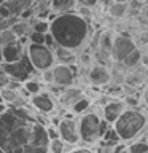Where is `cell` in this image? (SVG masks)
<instances>
[{"instance_id":"6da1fadb","label":"cell","mask_w":148,"mask_h":153,"mask_svg":"<svg viewBox=\"0 0 148 153\" xmlns=\"http://www.w3.org/2000/svg\"><path fill=\"white\" fill-rule=\"evenodd\" d=\"M48 124L26 107H7L0 115V150L14 153L24 147L48 148Z\"/></svg>"},{"instance_id":"7a4b0ae2","label":"cell","mask_w":148,"mask_h":153,"mask_svg":"<svg viewBox=\"0 0 148 153\" xmlns=\"http://www.w3.org/2000/svg\"><path fill=\"white\" fill-rule=\"evenodd\" d=\"M50 33L57 46L75 51L88 42L89 22L73 10L57 13L56 19L50 22Z\"/></svg>"},{"instance_id":"3957f363","label":"cell","mask_w":148,"mask_h":153,"mask_svg":"<svg viewBox=\"0 0 148 153\" xmlns=\"http://www.w3.org/2000/svg\"><path fill=\"white\" fill-rule=\"evenodd\" d=\"M112 126L116 131L119 140L129 143L137 140V139H143V134L148 128V115L140 107L138 108L126 107L123 110V113L115 120Z\"/></svg>"},{"instance_id":"277c9868","label":"cell","mask_w":148,"mask_h":153,"mask_svg":"<svg viewBox=\"0 0 148 153\" xmlns=\"http://www.w3.org/2000/svg\"><path fill=\"white\" fill-rule=\"evenodd\" d=\"M76 124H78L80 142L84 143V145H95V143H99L105 129L110 126L102 118L100 112L92 110V108H89L88 112L80 115V118L76 120Z\"/></svg>"},{"instance_id":"5b68a950","label":"cell","mask_w":148,"mask_h":153,"mask_svg":"<svg viewBox=\"0 0 148 153\" xmlns=\"http://www.w3.org/2000/svg\"><path fill=\"white\" fill-rule=\"evenodd\" d=\"M24 53H26L29 62L33 67L35 72H43L50 70L53 65L56 64L54 59V53H53L51 48H48L46 45H35V43H27L26 48H24Z\"/></svg>"},{"instance_id":"8992f818","label":"cell","mask_w":148,"mask_h":153,"mask_svg":"<svg viewBox=\"0 0 148 153\" xmlns=\"http://www.w3.org/2000/svg\"><path fill=\"white\" fill-rule=\"evenodd\" d=\"M43 81L50 83L54 88H69L75 85L76 67L73 64H54L50 70L43 72Z\"/></svg>"},{"instance_id":"52a82bcc","label":"cell","mask_w":148,"mask_h":153,"mask_svg":"<svg viewBox=\"0 0 148 153\" xmlns=\"http://www.w3.org/2000/svg\"><path fill=\"white\" fill-rule=\"evenodd\" d=\"M2 67L5 70V74L8 75L10 80H14L18 81V83H24L26 80L32 78V74L35 70H33V67L30 65V62H29L26 53H24V56L19 59L18 62H2Z\"/></svg>"},{"instance_id":"ba28073f","label":"cell","mask_w":148,"mask_h":153,"mask_svg":"<svg viewBox=\"0 0 148 153\" xmlns=\"http://www.w3.org/2000/svg\"><path fill=\"white\" fill-rule=\"evenodd\" d=\"M137 48L135 42L132 40L131 35L127 33H118L112 40V48H110V56L113 62H123L131 53Z\"/></svg>"},{"instance_id":"9c48e42d","label":"cell","mask_w":148,"mask_h":153,"mask_svg":"<svg viewBox=\"0 0 148 153\" xmlns=\"http://www.w3.org/2000/svg\"><path fill=\"white\" fill-rule=\"evenodd\" d=\"M57 134H59V139L64 140L67 145L73 147L80 143V136H78V124H76L75 118H62L59 123H57Z\"/></svg>"},{"instance_id":"30bf717a","label":"cell","mask_w":148,"mask_h":153,"mask_svg":"<svg viewBox=\"0 0 148 153\" xmlns=\"http://www.w3.org/2000/svg\"><path fill=\"white\" fill-rule=\"evenodd\" d=\"M29 100H30L29 104H30L38 113H43V115H53L57 108V100L51 96V93L43 91V89L37 94H32L30 97H29Z\"/></svg>"},{"instance_id":"8fae6325","label":"cell","mask_w":148,"mask_h":153,"mask_svg":"<svg viewBox=\"0 0 148 153\" xmlns=\"http://www.w3.org/2000/svg\"><path fill=\"white\" fill-rule=\"evenodd\" d=\"M88 83L94 88H102L112 83V76H110V69L104 64H94L91 65L88 72Z\"/></svg>"},{"instance_id":"7c38bea8","label":"cell","mask_w":148,"mask_h":153,"mask_svg":"<svg viewBox=\"0 0 148 153\" xmlns=\"http://www.w3.org/2000/svg\"><path fill=\"white\" fill-rule=\"evenodd\" d=\"M124 108H126V104L123 102V99L112 97L107 104L104 105V107H100V115H102V118L108 124H113L115 120L123 113Z\"/></svg>"},{"instance_id":"4fadbf2b","label":"cell","mask_w":148,"mask_h":153,"mask_svg":"<svg viewBox=\"0 0 148 153\" xmlns=\"http://www.w3.org/2000/svg\"><path fill=\"white\" fill-rule=\"evenodd\" d=\"M83 94L84 93H83V89H81V88H76V86H69V88H62L61 89L59 96H57V100H59V104L62 105V107L69 110Z\"/></svg>"},{"instance_id":"5bb4252c","label":"cell","mask_w":148,"mask_h":153,"mask_svg":"<svg viewBox=\"0 0 148 153\" xmlns=\"http://www.w3.org/2000/svg\"><path fill=\"white\" fill-rule=\"evenodd\" d=\"M24 48L26 43H22L21 40L10 43L7 46H2V56H3V62H18L21 57L24 56Z\"/></svg>"},{"instance_id":"9a60e30c","label":"cell","mask_w":148,"mask_h":153,"mask_svg":"<svg viewBox=\"0 0 148 153\" xmlns=\"http://www.w3.org/2000/svg\"><path fill=\"white\" fill-rule=\"evenodd\" d=\"M53 53H54V59L57 64H75V54L73 51L65 50L62 46H54L53 48Z\"/></svg>"},{"instance_id":"2e32d148","label":"cell","mask_w":148,"mask_h":153,"mask_svg":"<svg viewBox=\"0 0 148 153\" xmlns=\"http://www.w3.org/2000/svg\"><path fill=\"white\" fill-rule=\"evenodd\" d=\"M3 5H7V8L11 11V16L18 18L24 8L30 7L33 3H32V0H5Z\"/></svg>"},{"instance_id":"e0dca14e","label":"cell","mask_w":148,"mask_h":153,"mask_svg":"<svg viewBox=\"0 0 148 153\" xmlns=\"http://www.w3.org/2000/svg\"><path fill=\"white\" fill-rule=\"evenodd\" d=\"M91 107H92V100H91V97H88V96L83 94L69 110H70L73 115H83L84 112H88Z\"/></svg>"},{"instance_id":"ac0fdd59","label":"cell","mask_w":148,"mask_h":153,"mask_svg":"<svg viewBox=\"0 0 148 153\" xmlns=\"http://www.w3.org/2000/svg\"><path fill=\"white\" fill-rule=\"evenodd\" d=\"M11 30L16 33L18 38H26L29 33H30V22L29 21H24V19H16V21L13 22V26L10 27Z\"/></svg>"},{"instance_id":"d6986e66","label":"cell","mask_w":148,"mask_h":153,"mask_svg":"<svg viewBox=\"0 0 148 153\" xmlns=\"http://www.w3.org/2000/svg\"><path fill=\"white\" fill-rule=\"evenodd\" d=\"M43 89V86H41V83L38 80H33V78H29V80H26L24 83L21 85V93H24V94H29V97H30L32 94H37V93H40V91Z\"/></svg>"},{"instance_id":"ffe728a7","label":"cell","mask_w":148,"mask_h":153,"mask_svg":"<svg viewBox=\"0 0 148 153\" xmlns=\"http://www.w3.org/2000/svg\"><path fill=\"white\" fill-rule=\"evenodd\" d=\"M127 11H129V5L127 3H116V2H113L108 7V14L113 19H123L127 14Z\"/></svg>"},{"instance_id":"44dd1931","label":"cell","mask_w":148,"mask_h":153,"mask_svg":"<svg viewBox=\"0 0 148 153\" xmlns=\"http://www.w3.org/2000/svg\"><path fill=\"white\" fill-rule=\"evenodd\" d=\"M140 62H142V51L138 50V48H135L131 54L126 56V59H124L121 64L126 67V70H129V69H135V67H138Z\"/></svg>"},{"instance_id":"7402d4cb","label":"cell","mask_w":148,"mask_h":153,"mask_svg":"<svg viewBox=\"0 0 148 153\" xmlns=\"http://www.w3.org/2000/svg\"><path fill=\"white\" fill-rule=\"evenodd\" d=\"M73 5H75V0H50V8L56 13L70 11Z\"/></svg>"},{"instance_id":"603a6c76","label":"cell","mask_w":148,"mask_h":153,"mask_svg":"<svg viewBox=\"0 0 148 153\" xmlns=\"http://www.w3.org/2000/svg\"><path fill=\"white\" fill-rule=\"evenodd\" d=\"M126 148L129 153H148V143L145 139H137L134 142L126 143Z\"/></svg>"},{"instance_id":"cb8c5ba5","label":"cell","mask_w":148,"mask_h":153,"mask_svg":"<svg viewBox=\"0 0 148 153\" xmlns=\"http://www.w3.org/2000/svg\"><path fill=\"white\" fill-rule=\"evenodd\" d=\"M69 147L70 145H67L64 140H61L57 137V139H53V140L48 142V153H65Z\"/></svg>"},{"instance_id":"d4e9b609","label":"cell","mask_w":148,"mask_h":153,"mask_svg":"<svg viewBox=\"0 0 148 153\" xmlns=\"http://www.w3.org/2000/svg\"><path fill=\"white\" fill-rule=\"evenodd\" d=\"M19 94H21V93H19V89H11V88H3V89H0V97H2V102L7 104V105L11 104Z\"/></svg>"},{"instance_id":"484cf974","label":"cell","mask_w":148,"mask_h":153,"mask_svg":"<svg viewBox=\"0 0 148 153\" xmlns=\"http://www.w3.org/2000/svg\"><path fill=\"white\" fill-rule=\"evenodd\" d=\"M18 40L19 38L16 37V33H14L11 29H5V30L0 32V46H7L10 43H14Z\"/></svg>"},{"instance_id":"4316f807","label":"cell","mask_w":148,"mask_h":153,"mask_svg":"<svg viewBox=\"0 0 148 153\" xmlns=\"http://www.w3.org/2000/svg\"><path fill=\"white\" fill-rule=\"evenodd\" d=\"M30 30L40 32V33H48L50 32V22L46 19H35L33 22H30Z\"/></svg>"},{"instance_id":"83f0119b","label":"cell","mask_w":148,"mask_h":153,"mask_svg":"<svg viewBox=\"0 0 148 153\" xmlns=\"http://www.w3.org/2000/svg\"><path fill=\"white\" fill-rule=\"evenodd\" d=\"M123 102L126 104V107H129V108H138L140 107V99L137 97L135 94H127V96H124L123 97Z\"/></svg>"},{"instance_id":"f1b7e54d","label":"cell","mask_w":148,"mask_h":153,"mask_svg":"<svg viewBox=\"0 0 148 153\" xmlns=\"http://www.w3.org/2000/svg\"><path fill=\"white\" fill-rule=\"evenodd\" d=\"M112 35L110 33H104L102 37H100V51L102 53H108L110 54V48H112Z\"/></svg>"},{"instance_id":"f546056e","label":"cell","mask_w":148,"mask_h":153,"mask_svg":"<svg viewBox=\"0 0 148 153\" xmlns=\"http://www.w3.org/2000/svg\"><path fill=\"white\" fill-rule=\"evenodd\" d=\"M29 43H35V45H45V37L46 33H40V32H32L29 33Z\"/></svg>"},{"instance_id":"4dcf8cb0","label":"cell","mask_w":148,"mask_h":153,"mask_svg":"<svg viewBox=\"0 0 148 153\" xmlns=\"http://www.w3.org/2000/svg\"><path fill=\"white\" fill-rule=\"evenodd\" d=\"M76 13H78L81 18H84L88 22H89L91 16H92V10H91V8H86V7H78V8H76Z\"/></svg>"},{"instance_id":"1f68e13d","label":"cell","mask_w":148,"mask_h":153,"mask_svg":"<svg viewBox=\"0 0 148 153\" xmlns=\"http://www.w3.org/2000/svg\"><path fill=\"white\" fill-rule=\"evenodd\" d=\"M76 2H78V7H86L91 10L99 5V0H76Z\"/></svg>"},{"instance_id":"d6a6232c","label":"cell","mask_w":148,"mask_h":153,"mask_svg":"<svg viewBox=\"0 0 148 153\" xmlns=\"http://www.w3.org/2000/svg\"><path fill=\"white\" fill-rule=\"evenodd\" d=\"M8 81H10V78H8V75L5 74V70H3V67H2V64H0V89H3V88H7V85H8Z\"/></svg>"},{"instance_id":"836d02e7","label":"cell","mask_w":148,"mask_h":153,"mask_svg":"<svg viewBox=\"0 0 148 153\" xmlns=\"http://www.w3.org/2000/svg\"><path fill=\"white\" fill-rule=\"evenodd\" d=\"M0 18L2 19H10V18H13L11 16V11L7 8V5H3V3H0Z\"/></svg>"},{"instance_id":"e575fe53","label":"cell","mask_w":148,"mask_h":153,"mask_svg":"<svg viewBox=\"0 0 148 153\" xmlns=\"http://www.w3.org/2000/svg\"><path fill=\"white\" fill-rule=\"evenodd\" d=\"M46 134H48V139H50V140L59 137V134H57V129L53 128V126H46Z\"/></svg>"},{"instance_id":"d590c367","label":"cell","mask_w":148,"mask_h":153,"mask_svg":"<svg viewBox=\"0 0 148 153\" xmlns=\"http://www.w3.org/2000/svg\"><path fill=\"white\" fill-rule=\"evenodd\" d=\"M67 153H94L91 148H86V147H80V148H73V150H69Z\"/></svg>"},{"instance_id":"8d00e7d4","label":"cell","mask_w":148,"mask_h":153,"mask_svg":"<svg viewBox=\"0 0 148 153\" xmlns=\"http://www.w3.org/2000/svg\"><path fill=\"white\" fill-rule=\"evenodd\" d=\"M142 104L148 107V89L143 91V96H142Z\"/></svg>"},{"instance_id":"74e56055","label":"cell","mask_w":148,"mask_h":153,"mask_svg":"<svg viewBox=\"0 0 148 153\" xmlns=\"http://www.w3.org/2000/svg\"><path fill=\"white\" fill-rule=\"evenodd\" d=\"M5 110H7V104H3V102H0V115H2Z\"/></svg>"},{"instance_id":"f35d334b","label":"cell","mask_w":148,"mask_h":153,"mask_svg":"<svg viewBox=\"0 0 148 153\" xmlns=\"http://www.w3.org/2000/svg\"><path fill=\"white\" fill-rule=\"evenodd\" d=\"M113 2H116V3H127L129 0H113Z\"/></svg>"},{"instance_id":"ab89813d","label":"cell","mask_w":148,"mask_h":153,"mask_svg":"<svg viewBox=\"0 0 148 153\" xmlns=\"http://www.w3.org/2000/svg\"><path fill=\"white\" fill-rule=\"evenodd\" d=\"M3 62V56H2V46H0V64Z\"/></svg>"},{"instance_id":"60d3db41","label":"cell","mask_w":148,"mask_h":153,"mask_svg":"<svg viewBox=\"0 0 148 153\" xmlns=\"http://www.w3.org/2000/svg\"><path fill=\"white\" fill-rule=\"evenodd\" d=\"M119 153H129V152H127V148H126V147H124V148H123V150H121V152H119Z\"/></svg>"},{"instance_id":"b9f144b4","label":"cell","mask_w":148,"mask_h":153,"mask_svg":"<svg viewBox=\"0 0 148 153\" xmlns=\"http://www.w3.org/2000/svg\"><path fill=\"white\" fill-rule=\"evenodd\" d=\"M32 2H33V3H38V2H41V0H32Z\"/></svg>"},{"instance_id":"7bdbcfd3","label":"cell","mask_w":148,"mask_h":153,"mask_svg":"<svg viewBox=\"0 0 148 153\" xmlns=\"http://www.w3.org/2000/svg\"><path fill=\"white\" fill-rule=\"evenodd\" d=\"M0 153H7V152H3V150H0Z\"/></svg>"},{"instance_id":"ee69618b","label":"cell","mask_w":148,"mask_h":153,"mask_svg":"<svg viewBox=\"0 0 148 153\" xmlns=\"http://www.w3.org/2000/svg\"><path fill=\"white\" fill-rule=\"evenodd\" d=\"M3 2H5V0H0V3H3Z\"/></svg>"},{"instance_id":"f6af8a7d","label":"cell","mask_w":148,"mask_h":153,"mask_svg":"<svg viewBox=\"0 0 148 153\" xmlns=\"http://www.w3.org/2000/svg\"><path fill=\"white\" fill-rule=\"evenodd\" d=\"M140 2H145V0H140Z\"/></svg>"},{"instance_id":"bcb514c9","label":"cell","mask_w":148,"mask_h":153,"mask_svg":"<svg viewBox=\"0 0 148 153\" xmlns=\"http://www.w3.org/2000/svg\"><path fill=\"white\" fill-rule=\"evenodd\" d=\"M0 102H2V97H0Z\"/></svg>"},{"instance_id":"7dc6e473","label":"cell","mask_w":148,"mask_h":153,"mask_svg":"<svg viewBox=\"0 0 148 153\" xmlns=\"http://www.w3.org/2000/svg\"><path fill=\"white\" fill-rule=\"evenodd\" d=\"M147 89H148V85H147Z\"/></svg>"}]
</instances>
